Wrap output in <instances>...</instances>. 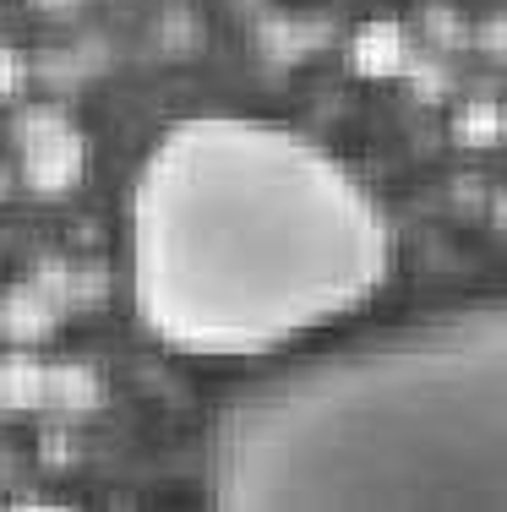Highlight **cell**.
Segmentation results:
<instances>
[{
  "mask_svg": "<svg viewBox=\"0 0 507 512\" xmlns=\"http://www.w3.org/2000/svg\"><path fill=\"white\" fill-rule=\"evenodd\" d=\"M393 256L377 191L328 142L246 109L169 120L120 207L131 322L197 365H273L349 327Z\"/></svg>",
  "mask_w": 507,
  "mask_h": 512,
  "instance_id": "1",
  "label": "cell"
},
{
  "mask_svg": "<svg viewBox=\"0 0 507 512\" xmlns=\"http://www.w3.org/2000/svg\"><path fill=\"white\" fill-rule=\"evenodd\" d=\"M224 512H507V300L338 327L213 409Z\"/></svg>",
  "mask_w": 507,
  "mask_h": 512,
  "instance_id": "2",
  "label": "cell"
}]
</instances>
